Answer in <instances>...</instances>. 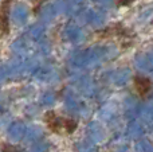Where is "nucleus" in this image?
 I'll list each match as a JSON object with an SVG mask.
<instances>
[{"label": "nucleus", "instance_id": "5", "mask_svg": "<svg viewBox=\"0 0 153 152\" xmlns=\"http://www.w3.org/2000/svg\"><path fill=\"white\" fill-rule=\"evenodd\" d=\"M1 151L3 152H20V148L15 147V145H11V144H3Z\"/></svg>", "mask_w": 153, "mask_h": 152}, {"label": "nucleus", "instance_id": "2", "mask_svg": "<svg viewBox=\"0 0 153 152\" xmlns=\"http://www.w3.org/2000/svg\"><path fill=\"white\" fill-rule=\"evenodd\" d=\"M134 89L140 97H146L152 90V81L144 75L134 77Z\"/></svg>", "mask_w": 153, "mask_h": 152}, {"label": "nucleus", "instance_id": "1", "mask_svg": "<svg viewBox=\"0 0 153 152\" xmlns=\"http://www.w3.org/2000/svg\"><path fill=\"white\" fill-rule=\"evenodd\" d=\"M45 121H46V124H47L48 129L55 132V133H59V132L63 129V117L58 116L55 112H53V110H50V112H47L45 115Z\"/></svg>", "mask_w": 153, "mask_h": 152}, {"label": "nucleus", "instance_id": "6", "mask_svg": "<svg viewBox=\"0 0 153 152\" xmlns=\"http://www.w3.org/2000/svg\"><path fill=\"white\" fill-rule=\"evenodd\" d=\"M134 1V0H118V5H121V7H124V5H130Z\"/></svg>", "mask_w": 153, "mask_h": 152}, {"label": "nucleus", "instance_id": "4", "mask_svg": "<svg viewBox=\"0 0 153 152\" xmlns=\"http://www.w3.org/2000/svg\"><path fill=\"white\" fill-rule=\"evenodd\" d=\"M0 31L8 32V16L5 11L0 12Z\"/></svg>", "mask_w": 153, "mask_h": 152}, {"label": "nucleus", "instance_id": "3", "mask_svg": "<svg viewBox=\"0 0 153 152\" xmlns=\"http://www.w3.org/2000/svg\"><path fill=\"white\" fill-rule=\"evenodd\" d=\"M76 127H78V124H76L74 120L63 117V131L66 132V133H69V135L73 133V132L76 129Z\"/></svg>", "mask_w": 153, "mask_h": 152}]
</instances>
